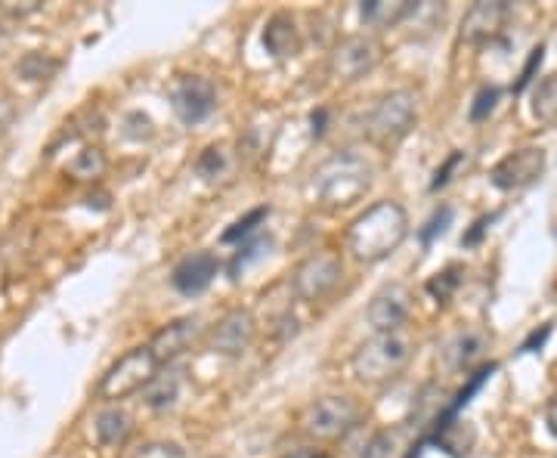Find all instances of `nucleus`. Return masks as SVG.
<instances>
[{"mask_svg": "<svg viewBox=\"0 0 557 458\" xmlns=\"http://www.w3.org/2000/svg\"><path fill=\"white\" fill-rule=\"evenodd\" d=\"M409 236V214L399 201H375L347 230V251L359 263L387 260Z\"/></svg>", "mask_w": 557, "mask_h": 458, "instance_id": "obj_1", "label": "nucleus"}, {"mask_svg": "<svg viewBox=\"0 0 557 458\" xmlns=\"http://www.w3.org/2000/svg\"><path fill=\"white\" fill-rule=\"evenodd\" d=\"M369 186H372V168L366 164V159H359L357 152H338L313 171L310 196L322 211H341L362 199Z\"/></svg>", "mask_w": 557, "mask_h": 458, "instance_id": "obj_2", "label": "nucleus"}, {"mask_svg": "<svg viewBox=\"0 0 557 458\" xmlns=\"http://www.w3.org/2000/svg\"><path fill=\"white\" fill-rule=\"evenodd\" d=\"M412 341L403 332H375L369 341H362L357 354L350 359L354 375L362 384H387L406 372L412 362Z\"/></svg>", "mask_w": 557, "mask_h": 458, "instance_id": "obj_3", "label": "nucleus"}, {"mask_svg": "<svg viewBox=\"0 0 557 458\" xmlns=\"http://www.w3.org/2000/svg\"><path fill=\"white\" fill-rule=\"evenodd\" d=\"M159 359L149 350V344L134 347V350H127L115 366H109V372L102 375L97 394H100L102 399H109V403H119V399L143 394V391L149 387V381L159 375Z\"/></svg>", "mask_w": 557, "mask_h": 458, "instance_id": "obj_4", "label": "nucleus"}, {"mask_svg": "<svg viewBox=\"0 0 557 458\" xmlns=\"http://www.w3.org/2000/svg\"><path fill=\"white\" fill-rule=\"evenodd\" d=\"M416 121V94L412 90H394L372 106V112L366 119V134H369V140L387 149V146H397L403 137H409Z\"/></svg>", "mask_w": 557, "mask_h": 458, "instance_id": "obj_5", "label": "nucleus"}, {"mask_svg": "<svg viewBox=\"0 0 557 458\" xmlns=\"http://www.w3.org/2000/svg\"><path fill=\"white\" fill-rule=\"evenodd\" d=\"M362 421V409L354 397H322L313 406H307L300 428L304 434L322 443L344 440Z\"/></svg>", "mask_w": 557, "mask_h": 458, "instance_id": "obj_6", "label": "nucleus"}, {"mask_svg": "<svg viewBox=\"0 0 557 458\" xmlns=\"http://www.w3.org/2000/svg\"><path fill=\"white\" fill-rule=\"evenodd\" d=\"M384 57V47L372 35H350L338 40L329 53V75L341 84L366 78Z\"/></svg>", "mask_w": 557, "mask_h": 458, "instance_id": "obj_7", "label": "nucleus"}, {"mask_svg": "<svg viewBox=\"0 0 557 458\" xmlns=\"http://www.w3.org/2000/svg\"><path fill=\"white\" fill-rule=\"evenodd\" d=\"M344 280V263L335 251H317L304 258L292 273V288L300 300L329 298Z\"/></svg>", "mask_w": 557, "mask_h": 458, "instance_id": "obj_8", "label": "nucleus"}, {"mask_svg": "<svg viewBox=\"0 0 557 458\" xmlns=\"http://www.w3.org/2000/svg\"><path fill=\"white\" fill-rule=\"evenodd\" d=\"M255 335H258V319H255V313L245 310V307H233L208 332V347L218 357L236 359L255 344Z\"/></svg>", "mask_w": 557, "mask_h": 458, "instance_id": "obj_9", "label": "nucleus"}, {"mask_svg": "<svg viewBox=\"0 0 557 458\" xmlns=\"http://www.w3.org/2000/svg\"><path fill=\"white\" fill-rule=\"evenodd\" d=\"M171 109L180 124L196 127L218 109V87L201 75H186L171 87Z\"/></svg>", "mask_w": 557, "mask_h": 458, "instance_id": "obj_10", "label": "nucleus"}, {"mask_svg": "<svg viewBox=\"0 0 557 458\" xmlns=\"http://www.w3.org/2000/svg\"><path fill=\"white\" fill-rule=\"evenodd\" d=\"M542 174H545V152L536 146H527L498 161L490 180L502 193H518V189L533 186Z\"/></svg>", "mask_w": 557, "mask_h": 458, "instance_id": "obj_11", "label": "nucleus"}, {"mask_svg": "<svg viewBox=\"0 0 557 458\" xmlns=\"http://www.w3.org/2000/svg\"><path fill=\"white\" fill-rule=\"evenodd\" d=\"M409 313H412V292L403 282H391L372 298L366 317L375 332H403Z\"/></svg>", "mask_w": 557, "mask_h": 458, "instance_id": "obj_12", "label": "nucleus"}, {"mask_svg": "<svg viewBox=\"0 0 557 458\" xmlns=\"http://www.w3.org/2000/svg\"><path fill=\"white\" fill-rule=\"evenodd\" d=\"M508 16H511V7L505 0H480L461 20V40L474 47L496 40L505 32Z\"/></svg>", "mask_w": 557, "mask_h": 458, "instance_id": "obj_13", "label": "nucleus"}, {"mask_svg": "<svg viewBox=\"0 0 557 458\" xmlns=\"http://www.w3.org/2000/svg\"><path fill=\"white\" fill-rule=\"evenodd\" d=\"M201 322L196 317H183L161 325L159 332L149 341V350L156 354L159 366H174L183 354L193 350V344L199 341Z\"/></svg>", "mask_w": 557, "mask_h": 458, "instance_id": "obj_14", "label": "nucleus"}, {"mask_svg": "<svg viewBox=\"0 0 557 458\" xmlns=\"http://www.w3.org/2000/svg\"><path fill=\"white\" fill-rule=\"evenodd\" d=\"M218 270V255H211V251H196V255H186V258L174 267L171 285L177 288L183 298H196V295H201V292L214 282Z\"/></svg>", "mask_w": 557, "mask_h": 458, "instance_id": "obj_15", "label": "nucleus"}, {"mask_svg": "<svg viewBox=\"0 0 557 458\" xmlns=\"http://www.w3.org/2000/svg\"><path fill=\"white\" fill-rule=\"evenodd\" d=\"M263 47L273 60H295L300 53V28L288 13H276L263 28Z\"/></svg>", "mask_w": 557, "mask_h": 458, "instance_id": "obj_16", "label": "nucleus"}, {"mask_svg": "<svg viewBox=\"0 0 557 458\" xmlns=\"http://www.w3.org/2000/svg\"><path fill=\"white\" fill-rule=\"evenodd\" d=\"M416 0H366L359 7V16H362L366 25H372V28H394L403 20L416 16Z\"/></svg>", "mask_w": 557, "mask_h": 458, "instance_id": "obj_17", "label": "nucleus"}, {"mask_svg": "<svg viewBox=\"0 0 557 458\" xmlns=\"http://www.w3.org/2000/svg\"><path fill=\"white\" fill-rule=\"evenodd\" d=\"M180 387H183V372L177 366H164V369H159V375L149 381V387L143 391V399L149 409H171L177 403Z\"/></svg>", "mask_w": 557, "mask_h": 458, "instance_id": "obj_18", "label": "nucleus"}, {"mask_svg": "<svg viewBox=\"0 0 557 458\" xmlns=\"http://www.w3.org/2000/svg\"><path fill=\"white\" fill-rule=\"evenodd\" d=\"M94 431L102 446H124L131 434H134V419L121 409V406H109L102 409L97 421H94Z\"/></svg>", "mask_w": 557, "mask_h": 458, "instance_id": "obj_19", "label": "nucleus"}, {"mask_svg": "<svg viewBox=\"0 0 557 458\" xmlns=\"http://www.w3.org/2000/svg\"><path fill=\"white\" fill-rule=\"evenodd\" d=\"M483 357V338H480L478 332H465V335H458L446 344V350H443V359H446V366L453 369V372H465V369H471L478 359Z\"/></svg>", "mask_w": 557, "mask_h": 458, "instance_id": "obj_20", "label": "nucleus"}, {"mask_svg": "<svg viewBox=\"0 0 557 458\" xmlns=\"http://www.w3.org/2000/svg\"><path fill=\"white\" fill-rule=\"evenodd\" d=\"M406 456V431L403 428H384L362 443L357 458H403Z\"/></svg>", "mask_w": 557, "mask_h": 458, "instance_id": "obj_21", "label": "nucleus"}, {"mask_svg": "<svg viewBox=\"0 0 557 458\" xmlns=\"http://www.w3.org/2000/svg\"><path fill=\"white\" fill-rule=\"evenodd\" d=\"M533 115L542 124H555L557 121V72L536 84V90H533Z\"/></svg>", "mask_w": 557, "mask_h": 458, "instance_id": "obj_22", "label": "nucleus"}, {"mask_svg": "<svg viewBox=\"0 0 557 458\" xmlns=\"http://www.w3.org/2000/svg\"><path fill=\"white\" fill-rule=\"evenodd\" d=\"M102 171H106V156H102L100 146L81 149L78 156L72 159V164H69V174L75 180H97L102 177Z\"/></svg>", "mask_w": 557, "mask_h": 458, "instance_id": "obj_23", "label": "nucleus"}, {"mask_svg": "<svg viewBox=\"0 0 557 458\" xmlns=\"http://www.w3.org/2000/svg\"><path fill=\"white\" fill-rule=\"evenodd\" d=\"M196 171L201 174V180H208V183H214L223 174H230V152H226V146H208L205 152L196 161Z\"/></svg>", "mask_w": 557, "mask_h": 458, "instance_id": "obj_24", "label": "nucleus"}, {"mask_svg": "<svg viewBox=\"0 0 557 458\" xmlns=\"http://www.w3.org/2000/svg\"><path fill=\"white\" fill-rule=\"evenodd\" d=\"M270 218V208H255L248 218H242L239 223H233V230L223 233V242H248L258 236L260 223Z\"/></svg>", "mask_w": 557, "mask_h": 458, "instance_id": "obj_25", "label": "nucleus"}, {"mask_svg": "<svg viewBox=\"0 0 557 458\" xmlns=\"http://www.w3.org/2000/svg\"><path fill=\"white\" fill-rule=\"evenodd\" d=\"M131 458H186L180 443H168V440H156V443H146L139 446L137 453Z\"/></svg>", "mask_w": 557, "mask_h": 458, "instance_id": "obj_26", "label": "nucleus"}, {"mask_svg": "<svg viewBox=\"0 0 557 458\" xmlns=\"http://www.w3.org/2000/svg\"><path fill=\"white\" fill-rule=\"evenodd\" d=\"M20 72L28 81H44L50 72H57V62L44 60L40 53H32V57H25V60H22Z\"/></svg>", "mask_w": 557, "mask_h": 458, "instance_id": "obj_27", "label": "nucleus"}, {"mask_svg": "<svg viewBox=\"0 0 557 458\" xmlns=\"http://www.w3.org/2000/svg\"><path fill=\"white\" fill-rule=\"evenodd\" d=\"M453 223V208H440L434 218L428 220V226L421 230V242L424 245H431L434 242V236H443L446 233V226Z\"/></svg>", "mask_w": 557, "mask_h": 458, "instance_id": "obj_28", "label": "nucleus"}, {"mask_svg": "<svg viewBox=\"0 0 557 458\" xmlns=\"http://www.w3.org/2000/svg\"><path fill=\"white\" fill-rule=\"evenodd\" d=\"M458 273H461L458 267H449L446 273H437V280L428 285V288H431V295H437L440 300L449 298V292H453L458 282H461V276H458Z\"/></svg>", "mask_w": 557, "mask_h": 458, "instance_id": "obj_29", "label": "nucleus"}, {"mask_svg": "<svg viewBox=\"0 0 557 458\" xmlns=\"http://www.w3.org/2000/svg\"><path fill=\"white\" fill-rule=\"evenodd\" d=\"M498 102V90L496 87H483L478 94V100H474V109H471V119L474 121H483L493 109H496Z\"/></svg>", "mask_w": 557, "mask_h": 458, "instance_id": "obj_30", "label": "nucleus"}, {"mask_svg": "<svg viewBox=\"0 0 557 458\" xmlns=\"http://www.w3.org/2000/svg\"><path fill=\"white\" fill-rule=\"evenodd\" d=\"M461 161H465V152H453V156L446 159V164L440 168L437 177H434V189H440V186H446V183L453 180V171H456Z\"/></svg>", "mask_w": 557, "mask_h": 458, "instance_id": "obj_31", "label": "nucleus"}, {"mask_svg": "<svg viewBox=\"0 0 557 458\" xmlns=\"http://www.w3.org/2000/svg\"><path fill=\"white\" fill-rule=\"evenodd\" d=\"M542 53H545L542 47H536V50H533V57H530V62H527V69H523V75H520V81H518V90H523V87L533 81V72H536V65L542 62Z\"/></svg>", "mask_w": 557, "mask_h": 458, "instance_id": "obj_32", "label": "nucleus"}, {"mask_svg": "<svg viewBox=\"0 0 557 458\" xmlns=\"http://www.w3.org/2000/svg\"><path fill=\"white\" fill-rule=\"evenodd\" d=\"M10 121H13V102L0 94V131H7V124H10Z\"/></svg>", "mask_w": 557, "mask_h": 458, "instance_id": "obj_33", "label": "nucleus"}, {"mask_svg": "<svg viewBox=\"0 0 557 458\" xmlns=\"http://www.w3.org/2000/svg\"><path fill=\"white\" fill-rule=\"evenodd\" d=\"M282 458H325L322 453H317V449H300V453H288V456Z\"/></svg>", "mask_w": 557, "mask_h": 458, "instance_id": "obj_34", "label": "nucleus"}, {"mask_svg": "<svg viewBox=\"0 0 557 458\" xmlns=\"http://www.w3.org/2000/svg\"><path fill=\"white\" fill-rule=\"evenodd\" d=\"M548 424H552V431L557 434V399L552 403V409H548Z\"/></svg>", "mask_w": 557, "mask_h": 458, "instance_id": "obj_35", "label": "nucleus"}, {"mask_svg": "<svg viewBox=\"0 0 557 458\" xmlns=\"http://www.w3.org/2000/svg\"><path fill=\"white\" fill-rule=\"evenodd\" d=\"M3 47H7V32H3V25H0V53H3Z\"/></svg>", "mask_w": 557, "mask_h": 458, "instance_id": "obj_36", "label": "nucleus"}]
</instances>
